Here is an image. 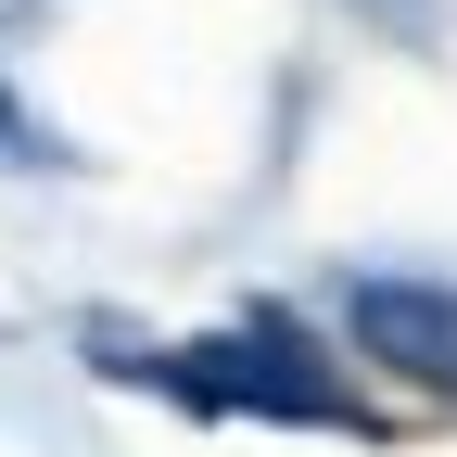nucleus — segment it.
Here are the masks:
<instances>
[{
	"instance_id": "nucleus-2",
	"label": "nucleus",
	"mask_w": 457,
	"mask_h": 457,
	"mask_svg": "<svg viewBox=\"0 0 457 457\" xmlns=\"http://www.w3.org/2000/svg\"><path fill=\"white\" fill-rule=\"evenodd\" d=\"M356 343L381 369H407L432 394H457V293H407V279H369L356 293Z\"/></svg>"
},
{
	"instance_id": "nucleus-1",
	"label": "nucleus",
	"mask_w": 457,
	"mask_h": 457,
	"mask_svg": "<svg viewBox=\"0 0 457 457\" xmlns=\"http://www.w3.org/2000/svg\"><path fill=\"white\" fill-rule=\"evenodd\" d=\"M153 381L191 394V407H254V420H356V394H343L279 318L216 330V343H179V356H153Z\"/></svg>"
}]
</instances>
